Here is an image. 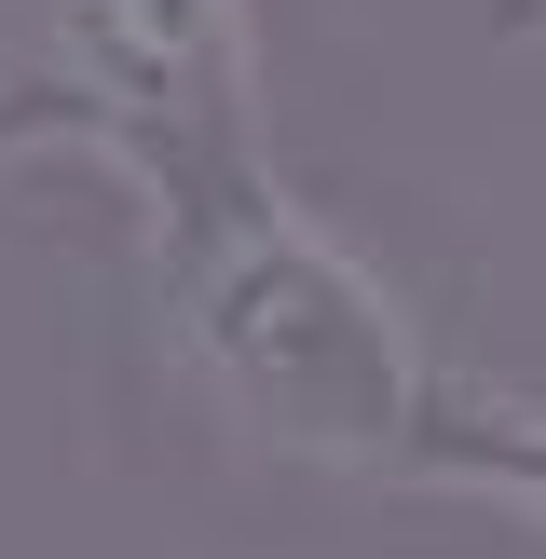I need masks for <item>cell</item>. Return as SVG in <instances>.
Listing matches in <instances>:
<instances>
[{
	"instance_id": "cell-1",
	"label": "cell",
	"mask_w": 546,
	"mask_h": 559,
	"mask_svg": "<svg viewBox=\"0 0 546 559\" xmlns=\"http://www.w3.org/2000/svg\"><path fill=\"white\" fill-rule=\"evenodd\" d=\"M136 260H151L164 369L205 396L218 437L300 464V478H342V491H424V506L533 519V491H546L533 396L464 369L410 314L396 273L342 218H314L287 178L233 191L178 233H136Z\"/></svg>"
},
{
	"instance_id": "cell-2",
	"label": "cell",
	"mask_w": 546,
	"mask_h": 559,
	"mask_svg": "<svg viewBox=\"0 0 546 559\" xmlns=\"http://www.w3.org/2000/svg\"><path fill=\"white\" fill-rule=\"evenodd\" d=\"M0 82L55 109V151L96 164L136 233L287 178L246 0H0Z\"/></svg>"
},
{
	"instance_id": "cell-3",
	"label": "cell",
	"mask_w": 546,
	"mask_h": 559,
	"mask_svg": "<svg viewBox=\"0 0 546 559\" xmlns=\"http://www.w3.org/2000/svg\"><path fill=\"white\" fill-rule=\"evenodd\" d=\"M55 151V109L27 96V82H0V178H14V164H41Z\"/></svg>"
}]
</instances>
